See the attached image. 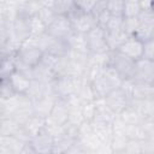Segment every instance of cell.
Returning <instances> with one entry per match:
<instances>
[{
  "label": "cell",
  "mask_w": 154,
  "mask_h": 154,
  "mask_svg": "<svg viewBox=\"0 0 154 154\" xmlns=\"http://www.w3.org/2000/svg\"><path fill=\"white\" fill-rule=\"evenodd\" d=\"M123 78L109 66H107L102 75L91 83L93 85V90H94V94H95V97L96 99H102L105 97L111 90L118 88L122 85L123 83Z\"/></svg>",
  "instance_id": "1"
},
{
  "label": "cell",
  "mask_w": 154,
  "mask_h": 154,
  "mask_svg": "<svg viewBox=\"0 0 154 154\" xmlns=\"http://www.w3.org/2000/svg\"><path fill=\"white\" fill-rule=\"evenodd\" d=\"M67 17L71 22L73 31L76 32L87 34L89 30H91L94 26L97 25V19L91 12L83 11L77 6L67 14Z\"/></svg>",
  "instance_id": "2"
},
{
  "label": "cell",
  "mask_w": 154,
  "mask_h": 154,
  "mask_svg": "<svg viewBox=\"0 0 154 154\" xmlns=\"http://www.w3.org/2000/svg\"><path fill=\"white\" fill-rule=\"evenodd\" d=\"M82 77H72L67 75L58 76L53 81V93L58 99H67L69 96L76 94Z\"/></svg>",
  "instance_id": "3"
},
{
  "label": "cell",
  "mask_w": 154,
  "mask_h": 154,
  "mask_svg": "<svg viewBox=\"0 0 154 154\" xmlns=\"http://www.w3.org/2000/svg\"><path fill=\"white\" fill-rule=\"evenodd\" d=\"M135 64H136L135 60H132L128 55L120 53L119 51L111 52V59H109L108 66L112 67L123 79H129L132 77Z\"/></svg>",
  "instance_id": "4"
},
{
  "label": "cell",
  "mask_w": 154,
  "mask_h": 154,
  "mask_svg": "<svg viewBox=\"0 0 154 154\" xmlns=\"http://www.w3.org/2000/svg\"><path fill=\"white\" fill-rule=\"evenodd\" d=\"M87 38V45H88V51L89 53H102L109 51L107 41H106V32L105 29L96 25L91 30H89L85 34Z\"/></svg>",
  "instance_id": "5"
},
{
  "label": "cell",
  "mask_w": 154,
  "mask_h": 154,
  "mask_svg": "<svg viewBox=\"0 0 154 154\" xmlns=\"http://www.w3.org/2000/svg\"><path fill=\"white\" fill-rule=\"evenodd\" d=\"M103 99H105L106 105L116 114H120L126 108V106L129 105V102L131 100L130 96L128 95V93L122 87H118V88L111 90Z\"/></svg>",
  "instance_id": "6"
},
{
  "label": "cell",
  "mask_w": 154,
  "mask_h": 154,
  "mask_svg": "<svg viewBox=\"0 0 154 154\" xmlns=\"http://www.w3.org/2000/svg\"><path fill=\"white\" fill-rule=\"evenodd\" d=\"M47 32L55 38L66 40L73 32V29L66 14H58L55 19L47 26Z\"/></svg>",
  "instance_id": "7"
},
{
  "label": "cell",
  "mask_w": 154,
  "mask_h": 154,
  "mask_svg": "<svg viewBox=\"0 0 154 154\" xmlns=\"http://www.w3.org/2000/svg\"><path fill=\"white\" fill-rule=\"evenodd\" d=\"M135 82H143V83H150L154 82V61H150L148 59H140L135 64L134 73L131 77Z\"/></svg>",
  "instance_id": "8"
},
{
  "label": "cell",
  "mask_w": 154,
  "mask_h": 154,
  "mask_svg": "<svg viewBox=\"0 0 154 154\" xmlns=\"http://www.w3.org/2000/svg\"><path fill=\"white\" fill-rule=\"evenodd\" d=\"M120 53L128 55L132 60L137 61L143 58V52H144V42L138 40L135 36H129L117 49Z\"/></svg>",
  "instance_id": "9"
},
{
  "label": "cell",
  "mask_w": 154,
  "mask_h": 154,
  "mask_svg": "<svg viewBox=\"0 0 154 154\" xmlns=\"http://www.w3.org/2000/svg\"><path fill=\"white\" fill-rule=\"evenodd\" d=\"M30 143L34 147L36 154L37 153L38 154H52L54 137L47 130H43L40 134L32 136L30 140Z\"/></svg>",
  "instance_id": "10"
},
{
  "label": "cell",
  "mask_w": 154,
  "mask_h": 154,
  "mask_svg": "<svg viewBox=\"0 0 154 154\" xmlns=\"http://www.w3.org/2000/svg\"><path fill=\"white\" fill-rule=\"evenodd\" d=\"M57 99L58 97L54 94H48V95H45V96H42V97L37 99V100H34L32 101L34 114L43 117V118H47L51 114Z\"/></svg>",
  "instance_id": "11"
},
{
  "label": "cell",
  "mask_w": 154,
  "mask_h": 154,
  "mask_svg": "<svg viewBox=\"0 0 154 154\" xmlns=\"http://www.w3.org/2000/svg\"><path fill=\"white\" fill-rule=\"evenodd\" d=\"M11 36L13 38H16L19 42H23L25 38H28L31 34H30V24H29V18H24V17H19L16 16V18L12 22L11 25Z\"/></svg>",
  "instance_id": "12"
},
{
  "label": "cell",
  "mask_w": 154,
  "mask_h": 154,
  "mask_svg": "<svg viewBox=\"0 0 154 154\" xmlns=\"http://www.w3.org/2000/svg\"><path fill=\"white\" fill-rule=\"evenodd\" d=\"M47 118L59 125H66L69 120V107L66 105V101L63 99H57L53 109Z\"/></svg>",
  "instance_id": "13"
},
{
  "label": "cell",
  "mask_w": 154,
  "mask_h": 154,
  "mask_svg": "<svg viewBox=\"0 0 154 154\" xmlns=\"http://www.w3.org/2000/svg\"><path fill=\"white\" fill-rule=\"evenodd\" d=\"M8 81L12 84V87H13V89L17 94H26L30 85H31L32 79L28 75H25L24 72H22L19 70H16L8 77Z\"/></svg>",
  "instance_id": "14"
},
{
  "label": "cell",
  "mask_w": 154,
  "mask_h": 154,
  "mask_svg": "<svg viewBox=\"0 0 154 154\" xmlns=\"http://www.w3.org/2000/svg\"><path fill=\"white\" fill-rule=\"evenodd\" d=\"M25 143L16 136H0V154H20Z\"/></svg>",
  "instance_id": "15"
},
{
  "label": "cell",
  "mask_w": 154,
  "mask_h": 154,
  "mask_svg": "<svg viewBox=\"0 0 154 154\" xmlns=\"http://www.w3.org/2000/svg\"><path fill=\"white\" fill-rule=\"evenodd\" d=\"M131 99L134 100H150L154 99V87L150 83L135 82L131 90Z\"/></svg>",
  "instance_id": "16"
},
{
  "label": "cell",
  "mask_w": 154,
  "mask_h": 154,
  "mask_svg": "<svg viewBox=\"0 0 154 154\" xmlns=\"http://www.w3.org/2000/svg\"><path fill=\"white\" fill-rule=\"evenodd\" d=\"M70 51L77 52V53H84V54H90L88 51V45H87V38L85 34L82 32H76L73 31L67 38H66Z\"/></svg>",
  "instance_id": "17"
},
{
  "label": "cell",
  "mask_w": 154,
  "mask_h": 154,
  "mask_svg": "<svg viewBox=\"0 0 154 154\" xmlns=\"http://www.w3.org/2000/svg\"><path fill=\"white\" fill-rule=\"evenodd\" d=\"M40 8L41 6L37 2V0H29V1L19 2L17 5V16L24 17V18H31L38 13Z\"/></svg>",
  "instance_id": "18"
},
{
  "label": "cell",
  "mask_w": 154,
  "mask_h": 154,
  "mask_svg": "<svg viewBox=\"0 0 154 154\" xmlns=\"http://www.w3.org/2000/svg\"><path fill=\"white\" fill-rule=\"evenodd\" d=\"M16 54L17 53L1 55V67H0V77H1V79L8 78L17 70Z\"/></svg>",
  "instance_id": "19"
},
{
  "label": "cell",
  "mask_w": 154,
  "mask_h": 154,
  "mask_svg": "<svg viewBox=\"0 0 154 154\" xmlns=\"http://www.w3.org/2000/svg\"><path fill=\"white\" fill-rule=\"evenodd\" d=\"M23 126L25 128V130L32 137V136L40 134L41 131L46 130V118L36 116V114H32Z\"/></svg>",
  "instance_id": "20"
},
{
  "label": "cell",
  "mask_w": 154,
  "mask_h": 154,
  "mask_svg": "<svg viewBox=\"0 0 154 154\" xmlns=\"http://www.w3.org/2000/svg\"><path fill=\"white\" fill-rule=\"evenodd\" d=\"M76 140H73L72 137L67 136L65 132L58 137L54 138V143H53V149H52V154H67V150L70 149V147L73 144Z\"/></svg>",
  "instance_id": "21"
},
{
  "label": "cell",
  "mask_w": 154,
  "mask_h": 154,
  "mask_svg": "<svg viewBox=\"0 0 154 154\" xmlns=\"http://www.w3.org/2000/svg\"><path fill=\"white\" fill-rule=\"evenodd\" d=\"M119 117H120V119L125 123V124H128V125H130V124H140L141 122H142V119H143V117L141 116V113L136 109V107L134 106V105H131L130 102H129V105L126 106V108L120 113V114H118Z\"/></svg>",
  "instance_id": "22"
},
{
  "label": "cell",
  "mask_w": 154,
  "mask_h": 154,
  "mask_svg": "<svg viewBox=\"0 0 154 154\" xmlns=\"http://www.w3.org/2000/svg\"><path fill=\"white\" fill-rule=\"evenodd\" d=\"M22 125L16 122L12 117H1L0 118V136H10L14 135L16 131Z\"/></svg>",
  "instance_id": "23"
},
{
  "label": "cell",
  "mask_w": 154,
  "mask_h": 154,
  "mask_svg": "<svg viewBox=\"0 0 154 154\" xmlns=\"http://www.w3.org/2000/svg\"><path fill=\"white\" fill-rule=\"evenodd\" d=\"M106 32V41H107V45H108V48L109 51H117L119 48V46L129 37L124 30L122 31H116V32Z\"/></svg>",
  "instance_id": "24"
},
{
  "label": "cell",
  "mask_w": 154,
  "mask_h": 154,
  "mask_svg": "<svg viewBox=\"0 0 154 154\" xmlns=\"http://www.w3.org/2000/svg\"><path fill=\"white\" fill-rule=\"evenodd\" d=\"M125 135L129 140H136V141H143L147 137V132L144 131L143 126L140 124H126L125 128Z\"/></svg>",
  "instance_id": "25"
},
{
  "label": "cell",
  "mask_w": 154,
  "mask_h": 154,
  "mask_svg": "<svg viewBox=\"0 0 154 154\" xmlns=\"http://www.w3.org/2000/svg\"><path fill=\"white\" fill-rule=\"evenodd\" d=\"M129 138L125 135H113L111 140L112 153H124Z\"/></svg>",
  "instance_id": "26"
},
{
  "label": "cell",
  "mask_w": 154,
  "mask_h": 154,
  "mask_svg": "<svg viewBox=\"0 0 154 154\" xmlns=\"http://www.w3.org/2000/svg\"><path fill=\"white\" fill-rule=\"evenodd\" d=\"M76 7L75 0H55L54 2V11L57 14H69Z\"/></svg>",
  "instance_id": "27"
},
{
  "label": "cell",
  "mask_w": 154,
  "mask_h": 154,
  "mask_svg": "<svg viewBox=\"0 0 154 154\" xmlns=\"http://www.w3.org/2000/svg\"><path fill=\"white\" fill-rule=\"evenodd\" d=\"M29 24H30V34L34 36H40L47 31L46 24L38 18L37 14L29 18Z\"/></svg>",
  "instance_id": "28"
},
{
  "label": "cell",
  "mask_w": 154,
  "mask_h": 154,
  "mask_svg": "<svg viewBox=\"0 0 154 154\" xmlns=\"http://www.w3.org/2000/svg\"><path fill=\"white\" fill-rule=\"evenodd\" d=\"M141 12V6L138 0H125L123 17H137Z\"/></svg>",
  "instance_id": "29"
},
{
  "label": "cell",
  "mask_w": 154,
  "mask_h": 154,
  "mask_svg": "<svg viewBox=\"0 0 154 154\" xmlns=\"http://www.w3.org/2000/svg\"><path fill=\"white\" fill-rule=\"evenodd\" d=\"M153 28L154 25H148V24H141L137 26L134 36L137 37L138 40H141L142 42H147L152 38V32H153Z\"/></svg>",
  "instance_id": "30"
},
{
  "label": "cell",
  "mask_w": 154,
  "mask_h": 154,
  "mask_svg": "<svg viewBox=\"0 0 154 154\" xmlns=\"http://www.w3.org/2000/svg\"><path fill=\"white\" fill-rule=\"evenodd\" d=\"M124 17L123 16H111L107 25L105 26V31L107 32H116L123 30Z\"/></svg>",
  "instance_id": "31"
},
{
  "label": "cell",
  "mask_w": 154,
  "mask_h": 154,
  "mask_svg": "<svg viewBox=\"0 0 154 154\" xmlns=\"http://www.w3.org/2000/svg\"><path fill=\"white\" fill-rule=\"evenodd\" d=\"M96 113V102L94 101H87L82 103V116L84 120L91 122Z\"/></svg>",
  "instance_id": "32"
},
{
  "label": "cell",
  "mask_w": 154,
  "mask_h": 154,
  "mask_svg": "<svg viewBox=\"0 0 154 154\" xmlns=\"http://www.w3.org/2000/svg\"><path fill=\"white\" fill-rule=\"evenodd\" d=\"M138 25H140V22L137 17H124L123 30L128 36H134Z\"/></svg>",
  "instance_id": "33"
},
{
  "label": "cell",
  "mask_w": 154,
  "mask_h": 154,
  "mask_svg": "<svg viewBox=\"0 0 154 154\" xmlns=\"http://www.w3.org/2000/svg\"><path fill=\"white\" fill-rule=\"evenodd\" d=\"M38 18L46 24V26H48L58 16L57 12L54 11V8H49V7H41L38 13H37Z\"/></svg>",
  "instance_id": "34"
},
{
  "label": "cell",
  "mask_w": 154,
  "mask_h": 154,
  "mask_svg": "<svg viewBox=\"0 0 154 154\" xmlns=\"http://www.w3.org/2000/svg\"><path fill=\"white\" fill-rule=\"evenodd\" d=\"M125 0H107V11L112 16H123Z\"/></svg>",
  "instance_id": "35"
},
{
  "label": "cell",
  "mask_w": 154,
  "mask_h": 154,
  "mask_svg": "<svg viewBox=\"0 0 154 154\" xmlns=\"http://www.w3.org/2000/svg\"><path fill=\"white\" fill-rule=\"evenodd\" d=\"M17 93L14 91L12 84L10 83L8 78L1 79V85H0V99H11L16 95Z\"/></svg>",
  "instance_id": "36"
},
{
  "label": "cell",
  "mask_w": 154,
  "mask_h": 154,
  "mask_svg": "<svg viewBox=\"0 0 154 154\" xmlns=\"http://www.w3.org/2000/svg\"><path fill=\"white\" fill-rule=\"evenodd\" d=\"M138 22L141 24H148V25H154V10L148 8V10H141V12L137 16Z\"/></svg>",
  "instance_id": "37"
},
{
  "label": "cell",
  "mask_w": 154,
  "mask_h": 154,
  "mask_svg": "<svg viewBox=\"0 0 154 154\" xmlns=\"http://www.w3.org/2000/svg\"><path fill=\"white\" fill-rule=\"evenodd\" d=\"M124 153H142V148H141V141H136V140H129L125 152Z\"/></svg>",
  "instance_id": "38"
},
{
  "label": "cell",
  "mask_w": 154,
  "mask_h": 154,
  "mask_svg": "<svg viewBox=\"0 0 154 154\" xmlns=\"http://www.w3.org/2000/svg\"><path fill=\"white\" fill-rule=\"evenodd\" d=\"M143 58L148 59L150 61H154V41L153 40H149V41L144 42Z\"/></svg>",
  "instance_id": "39"
},
{
  "label": "cell",
  "mask_w": 154,
  "mask_h": 154,
  "mask_svg": "<svg viewBox=\"0 0 154 154\" xmlns=\"http://www.w3.org/2000/svg\"><path fill=\"white\" fill-rule=\"evenodd\" d=\"M76 1V6L83 11H87V12H91L93 7L95 6V4L99 1V0H75Z\"/></svg>",
  "instance_id": "40"
},
{
  "label": "cell",
  "mask_w": 154,
  "mask_h": 154,
  "mask_svg": "<svg viewBox=\"0 0 154 154\" xmlns=\"http://www.w3.org/2000/svg\"><path fill=\"white\" fill-rule=\"evenodd\" d=\"M106 10H107V0H99V1L95 4V6L93 7L91 13H93V14L96 17V19H97V17H99L101 13H103Z\"/></svg>",
  "instance_id": "41"
},
{
  "label": "cell",
  "mask_w": 154,
  "mask_h": 154,
  "mask_svg": "<svg viewBox=\"0 0 154 154\" xmlns=\"http://www.w3.org/2000/svg\"><path fill=\"white\" fill-rule=\"evenodd\" d=\"M111 16H112V14L106 10L103 13H101V14L97 17V25L105 29V26L107 25V23H108V20H109V18H111Z\"/></svg>",
  "instance_id": "42"
},
{
  "label": "cell",
  "mask_w": 154,
  "mask_h": 154,
  "mask_svg": "<svg viewBox=\"0 0 154 154\" xmlns=\"http://www.w3.org/2000/svg\"><path fill=\"white\" fill-rule=\"evenodd\" d=\"M141 148L142 153H154V142L144 138L143 141H141Z\"/></svg>",
  "instance_id": "43"
},
{
  "label": "cell",
  "mask_w": 154,
  "mask_h": 154,
  "mask_svg": "<svg viewBox=\"0 0 154 154\" xmlns=\"http://www.w3.org/2000/svg\"><path fill=\"white\" fill-rule=\"evenodd\" d=\"M153 1H154V0H138L140 6H141V10H148V8H152V6H153Z\"/></svg>",
  "instance_id": "44"
},
{
  "label": "cell",
  "mask_w": 154,
  "mask_h": 154,
  "mask_svg": "<svg viewBox=\"0 0 154 154\" xmlns=\"http://www.w3.org/2000/svg\"><path fill=\"white\" fill-rule=\"evenodd\" d=\"M37 2L40 4L41 7L54 8V2H55V0H37Z\"/></svg>",
  "instance_id": "45"
},
{
  "label": "cell",
  "mask_w": 154,
  "mask_h": 154,
  "mask_svg": "<svg viewBox=\"0 0 154 154\" xmlns=\"http://www.w3.org/2000/svg\"><path fill=\"white\" fill-rule=\"evenodd\" d=\"M149 118L154 119V99L152 101V107H150V113H149Z\"/></svg>",
  "instance_id": "46"
},
{
  "label": "cell",
  "mask_w": 154,
  "mask_h": 154,
  "mask_svg": "<svg viewBox=\"0 0 154 154\" xmlns=\"http://www.w3.org/2000/svg\"><path fill=\"white\" fill-rule=\"evenodd\" d=\"M16 1L19 4V2H24V1H29V0H16Z\"/></svg>",
  "instance_id": "47"
},
{
  "label": "cell",
  "mask_w": 154,
  "mask_h": 154,
  "mask_svg": "<svg viewBox=\"0 0 154 154\" xmlns=\"http://www.w3.org/2000/svg\"><path fill=\"white\" fill-rule=\"evenodd\" d=\"M150 40L154 41V28H153V32H152V38H150Z\"/></svg>",
  "instance_id": "48"
},
{
  "label": "cell",
  "mask_w": 154,
  "mask_h": 154,
  "mask_svg": "<svg viewBox=\"0 0 154 154\" xmlns=\"http://www.w3.org/2000/svg\"><path fill=\"white\" fill-rule=\"evenodd\" d=\"M152 8H153V10H154V1H153V6H152Z\"/></svg>",
  "instance_id": "49"
},
{
  "label": "cell",
  "mask_w": 154,
  "mask_h": 154,
  "mask_svg": "<svg viewBox=\"0 0 154 154\" xmlns=\"http://www.w3.org/2000/svg\"><path fill=\"white\" fill-rule=\"evenodd\" d=\"M153 87H154V82H153Z\"/></svg>",
  "instance_id": "50"
}]
</instances>
